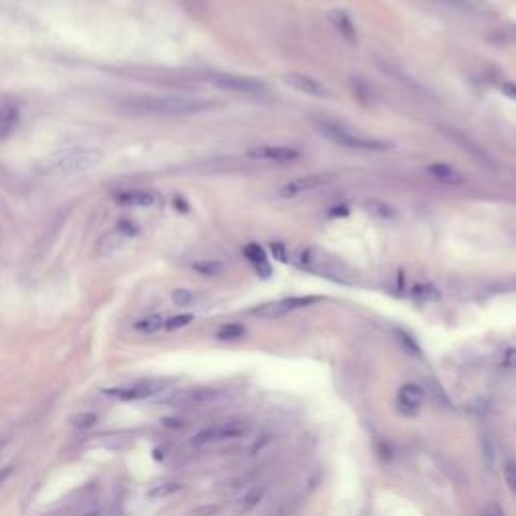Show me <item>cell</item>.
Returning a JSON list of instances; mask_svg holds the SVG:
<instances>
[{
    "label": "cell",
    "instance_id": "8d00e7d4",
    "mask_svg": "<svg viewBox=\"0 0 516 516\" xmlns=\"http://www.w3.org/2000/svg\"><path fill=\"white\" fill-rule=\"evenodd\" d=\"M10 472H12V466H6L4 470L0 472V484H2V482H4V480H6V478L10 476Z\"/></svg>",
    "mask_w": 516,
    "mask_h": 516
},
{
    "label": "cell",
    "instance_id": "1f68e13d",
    "mask_svg": "<svg viewBox=\"0 0 516 516\" xmlns=\"http://www.w3.org/2000/svg\"><path fill=\"white\" fill-rule=\"evenodd\" d=\"M161 424L166 427H172V429H180V427H184V422H180V418H163Z\"/></svg>",
    "mask_w": 516,
    "mask_h": 516
},
{
    "label": "cell",
    "instance_id": "4fadbf2b",
    "mask_svg": "<svg viewBox=\"0 0 516 516\" xmlns=\"http://www.w3.org/2000/svg\"><path fill=\"white\" fill-rule=\"evenodd\" d=\"M115 202L121 206H139V208H148L156 204V196L148 190H123L115 194Z\"/></svg>",
    "mask_w": 516,
    "mask_h": 516
},
{
    "label": "cell",
    "instance_id": "484cf974",
    "mask_svg": "<svg viewBox=\"0 0 516 516\" xmlns=\"http://www.w3.org/2000/svg\"><path fill=\"white\" fill-rule=\"evenodd\" d=\"M502 476H504V482L508 486V490L516 496V460H508L502 468Z\"/></svg>",
    "mask_w": 516,
    "mask_h": 516
},
{
    "label": "cell",
    "instance_id": "7a4b0ae2",
    "mask_svg": "<svg viewBox=\"0 0 516 516\" xmlns=\"http://www.w3.org/2000/svg\"><path fill=\"white\" fill-rule=\"evenodd\" d=\"M214 107V101L200 97H184V95H145L132 97L123 101V109L134 115H192L208 112Z\"/></svg>",
    "mask_w": 516,
    "mask_h": 516
},
{
    "label": "cell",
    "instance_id": "8fae6325",
    "mask_svg": "<svg viewBox=\"0 0 516 516\" xmlns=\"http://www.w3.org/2000/svg\"><path fill=\"white\" fill-rule=\"evenodd\" d=\"M329 21H331V24H333V28H335L337 33L341 35L343 41L351 43V45L357 43V28H355V23H353V19H351L345 10L333 8V10L329 12Z\"/></svg>",
    "mask_w": 516,
    "mask_h": 516
},
{
    "label": "cell",
    "instance_id": "4dcf8cb0",
    "mask_svg": "<svg viewBox=\"0 0 516 516\" xmlns=\"http://www.w3.org/2000/svg\"><path fill=\"white\" fill-rule=\"evenodd\" d=\"M482 516H506V515H504V510L500 508V504L492 502V504H488V506L484 508Z\"/></svg>",
    "mask_w": 516,
    "mask_h": 516
},
{
    "label": "cell",
    "instance_id": "d6986e66",
    "mask_svg": "<svg viewBox=\"0 0 516 516\" xmlns=\"http://www.w3.org/2000/svg\"><path fill=\"white\" fill-rule=\"evenodd\" d=\"M166 325V319L161 314H148L143 319H139L134 325V329L137 333H143V335H154L157 331H161Z\"/></svg>",
    "mask_w": 516,
    "mask_h": 516
},
{
    "label": "cell",
    "instance_id": "d590c367",
    "mask_svg": "<svg viewBox=\"0 0 516 516\" xmlns=\"http://www.w3.org/2000/svg\"><path fill=\"white\" fill-rule=\"evenodd\" d=\"M184 202H186V200L176 198V200H174V206H176V208H180L181 212H188V204H184Z\"/></svg>",
    "mask_w": 516,
    "mask_h": 516
},
{
    "label": "cell",
    "instance_id": "603a6c76",
    "mask_svg": "<svg viewBox=\"0 0 516 516\" xmlns=\"http://www.w3.org/2000/svg\"><path fill=\"white\" fill-rule=\"evenodd\" d=\"M99 424V416L93 413V411H83V413H77L73 418V426L79 427V429H91Z\"/></svg>",
    "mask_w": 516,
    "mask_h": 516
},
{
    "label": "cell",
    "instance_id": "f1b7e54d",
    "mask_svg": "<svg viewBox=\"0 0 516 516\" xmlns=\"http://www.w3.org/2000/svg\"><path fill=\"white\" fill-rule=\"evenodd\" d=\"M367 210L373 216H377V218H391L393 216V212L389 210V206H385L383 202H377V200H369L367 202Z\"/></svg>",
    "mask_w": 516,
    "mask_h": 516
},
{
    "label": "cell",
    "instance_id": "5bb4252c",
    "mask_svg": "<svg viewBox=\"0 0 516 516\" xmlns=\"http://www.w3.org/2000/svg\"><path fill=\"white\" fill-rule=\"evenodd\" d=\"M21 123V112L19 107L6 103V105H0V139H8L10 135L17 132Z\"/></svg>",
    "mask_w": 516,
    "mask_h": 516
},
{
    "label": "cell",
    "instance_id": "ffe728a7",
    "mask_svg": "<svg viewBox=\"0 0 516 516\" xmlns=\"http://www.w3.org/2000/svg\"><path fill=\"white\" fill-rule=\"evenodd\" d=\"M480 450H482L484 466L488 470H492L494 464H496V444H494V438L488 432H482V436H480Z\"/></svg>",
    "mask_w": 516,
    "mask_h": 516
},
{
    "label": "cell",
    "instance_id": "8992f818",
    "mask_svg": "<svg viewBox=\"0 0 516 516\" xmlns=\"http://www.w3.org/2000/svg\"><path fill=\"white\" fill-rule=\"evenodd\" d=\"M283 83L289 85L292 91L303 93L307 97H314V99H331L333 97V91L327 85H323L321 81H317L305 73H294V71L287 73V75H283Z\"/></svg>",
    "mask_w": 516,
    "mask_h": 516
},
{
    "label": "cell",
    "instance_id": "5b68a950",
    "mask_svg": "<svg viewBox=\"0 0 516 516\" xmlns=\"http://www.w3.org/2000/svg\"><path fill=\"white\" fill-rule=\"evenodd\" d=\"M248 429H250V424L247 420H240V418H232L224 424L214 427H208V429H202L194 436L192 444L194 446H208L212 442H220V440H230V438H240L244 436Z\"/></svg>",
    "mask_w": 516,
    "mask_h": 516
},
{
    "label": "cell",
    "instance_id": "ba28073f",
    "mask_svg": "<svg viewBox=\"0 0 516 516\" xmlns=\"http://www.w3.org/2000/svg\"><path fill=\"white\" fill-rule=\"evenodd\" d=\"M247 156L263 161H294L301 157V152L289 145H256L248 150Z\"/></svg>",
    "mask_w": 516,
    "mask_h": 516
},
{
    "label": "cell",
    "instance_id": "52a82bcc",
    "mask_svg": "<svg viewBox=\"0 0 516 516\" xmlns=\"http://www.w3.org/2000/svg\"><path fill=\"white\" fill-rule=\"evenodd\" d=\"M317 301H319V296H289V299H281V301L265 303V305L256 307V309L252 311V314L263 317V319H278V317L289 314L291 311H294V309L313 305Z\"/></svg>",
    "mask_w": 516,
    "mask_h": 516
},
{
    "label": "cell",
    "instance_id": "e575fe53",
    "mask_svg": "<svg viewBox=\"0 0 516 516\" xmlns=\"http://www.w3.org/2000/svg\"><path fill=\"white\" fill-rule=\"evenodd\" d=\"M216 513H218V508H216V506H204V508H200V510H196L194 515L212 516V515H216Z\"/></svg>",
    "mask_w": 516,
    "mask_h": 516
},
{
    "label": "cell",
    "instance_id": "2e32d148",
    "mask_svg": "<svg viewBox=\"0 0 516 516\" xmlns=\"http://www.w3.org/2000/svg\"><path fill=\"white\" fill-rule=\"evenodd\" d=\"M426 170L434 180L442 181L446 186H458V184L464 181V176L448 163H432V166H427Z\"/></svg>",
    "mask_w": 516,
    "mask_h": 516
},
{
    "label": "cell",
    "instance_id": "cb8c5ba5",
    "mask_svg": "<svg viewBox=\"0 0 516 516\" xmlns=\"http://www.w3.org/2000/svg\"><path fill=\"white\" fill-rule=\"evenodd\" d=\"M411 294L420 301H438L440 299V291L434 285H416L411 289Z\"/></svg>",
    "mask_w": 516,
    "mask_h": 516
},
{
    "label": "cell",
    "instance_id": "4316f807",
    "mask_svg": "<svg viewBox=\"0 0 516 516\" xmlns=\"http://www.w3.org/2000/svg\"><path fill=\"white\" fill-rule=\"evenodd\" d=\"M181 486L178 482H163V484H157L156 488L150 490V496L152 498H163V496H170V494L178 492Z\"/></svg>",
    "mask_w": 516,
    "mask_h": 516
},
{
    "label": "cell",
    "instance_id": "74e56055",
    "mask_svg": "<svg viewBox=\"0 0 516 516\" xmlns=\"http://www.w3.org/2000/svg\"><path fill=\"white\" fill-rule=\"evenodd\" d=\"M265 516H285V510H283V508H278V510H272V513H269V515H265Z\"/></svg>",
    "mask_w": 516,
    "mask_h": 516
},
{
    "label": "cell",
    "instance_id": "277c9868",
    "mask_svg": "<svg viewBox=\"0 0 516 516\" xmlns=\"http://www.w3.org/2000/svg\"><path fill=\"white\" fill-rule=\"evenodd\" d=\"M208 81L228 93H240V95H256L267 89V85L260 79L244 77V75H232V73H212L208 75Z\"/></svg>",
    "mask_w": 516,
    "mask_h": 516
},
{
    "label": "cell",
    "instance_id": "e0dca14e",
    "mask_svg": "<svg viewBox=\"0 0 516 516\" xmlns=\"http://www.w3.org/2000/svg\"><path fill=\"white\" fill-rule=\"evenodd\" d=\"M244 256H247L248 260L252 263V267L254 270L265 278V276H269L270 274V265H269V258H267V250L263 247H258V244H248L244 247Z\"/></svg>",
    "mask_w": 516,
    "mask_h": 516
},
{
    "label": "cell",
    "instance_id": "83f0119b",
    "mask_svg": "<svg viewBox=\"0 0 516 516\" xmlns=\"http://www.w3.org/2000/svg\"><path fill=\"white\" fill-rule=\"evenodd\" d=\"M172 301L178 307H190V305H194L196 294L192 291H188V289H178V291H174V294H172Z\"/></svg>",
    "mask_w": 516,
    "mask_h": 516
},
{
    "label": "cell",
    "instance_id": "7c38bea8",
    "mask_svg": "<svg viewBox=\"0 0 516 516\" xmlns=\"http://www.w3.org/2000/svg\"><path fill=\"white\" fill-rule=\"evenodd\" d=\"M398 402H400V407L405 409L407 413L420 409L422 404H424V389L416 383H405L402 385L400 393H398Z\"/></svg>",
    "mask_w": 516,
    "mask_h": 516
},
{
    "label": "cell",
    "instance_id": "836d02e7",
    "mask_svg": "<svg viewBox=\"0 0 516 516\" xmlns=\"http://www.w3.org/2000/svg\"><path fill=\"white\" fill-rule=\"evenodd\" d=\"M272 254L276 256V260H287V252H285V247L283 244H272Z\"/></svg>",
    "mask_w": 516,
    "mask_h": 516
},
{
    "label": "cell",
    "instance_id": "d6a6232c",
    "mask_svg": "<svg viewBox=\"0 0 516 516\" xmlns=\"http://www.w3.org/2000/svg\"><path fill=\"white\" fill-rule=\"evenodd\" d=\"M502 93H504L508 99L516 101V83H504V85H502Z\"/></svg>",
    "mask_w": 516,
    "mask_h": 516
},
{
    "label": "cell",
    "instance_id": "9a60e30c",
    "mask_svg": "<svg viewBox=\"0 0 516 516\" xmlns=\"http://www.w3.org/2000/svg\"><path fill=\"white\" fill-rule=\"evenodd\" d=\"M127 240H130V238H127L125 234H121L117 228H113L112 232H105V234L97 240L95 250H97V254H101V256H109V254H113V252H117V250H121V248L125 247Z\"/></svg>",
    "mask_w": 516,
    "mask_h": 516
},
{
    "label": "cell",
    "instance_id": "6da1fadb",
    "mask_svg": "<svg viewBox=\"0 0 516 516\" xmlns=\"http://www.w3.org/2000/svg\"><path fill=\"white\" fill-rule=\"evenodd\" d=\"M103 161V152L97 148H67L41 157L33 172L41 178H67L95 170Z\"/></svg>",
    "mask_w": 516,
    "mask_h": 516
},
{
    "label": "cell",
    "instance_id": "f546056e",
    "mask_svg": "<svg viewBox=\"0 0 516 516\" xmlns=\"http://www.w3.org/2000/svg\"><path fill=\"white\" fill-rule=\"evenodd\" d=\"M502 363H504V367H506V369H513V371H516V347L508 349V351L504 353V359H502Z\"/></svg>",
    "mask_w": 516,
    "mask_h": 516
},
{
    "label": "cell",
    "instance_id": "30bf717a",
    "mask_svg": "<svg viewBox=\"0 0 516 516\" xmlns=\"http://www.w3.org/2000/svg\"><path fill=\"white\" fill-rule=\"evenodd\" d=\"M157 389V383H137V385H125V387H115V389H105L107 395H113L121 402H139L150 395H154Z\"/></svg>",
    "mask_w": 516,
    "mask_h": 516
},
{
    "label": "cell",
    "instance_id": "7402d4cb",
    "mask_svg": "<svg viewBox=\"0 0 516 516\" xmlns=\"http://www.w3.org/2000/svg\"><path fill=\"white\" fill-rule=\"evenodd\" d=\"M192 269L200 272V274H206V276H216V274L224 272V265L216 263V260H198V263L192 265Z\"/></svg>",
    "mask_w": 516,
    "mask_h": 516
},
{
    "label": "cell",
    "instance_id": "3957f363",
    "mask_svg": "<svg viewBox=\"0 0 516 516\" xmlns=\"http://www.w3.org/2000/svg\"><path fill=\"white\" fill-rule=\"evenodd\" d=\"M313 125L314 130L323 135V139L337 143L341 148H347V150H355V152H387V150H391V143L367 134H361L355 127L343 125L339 121L317 119Z\"/></svg>",
    "mask_w": 516,
    "mask_h": 516
},
{
    "label": "cell",
    "instance_id": "d4e9b609",
    "mask_svg": "<svg viewBox=\"0 0 516 516\" xmlns=\"http://www.w3.org/2000/svg\"><path fill=\"white\" fill-rule=\"evenodd\" d=\"M192 321H194V314H190V313L174 314V317H170V319L166 321L163 329H168V331H178V329H184V327H188V325H190Z\"/></svg>",
    "mask_w": 516,
    "mask_h": 516
},
{
    "label": "cell",
    "instance_id": "ac0fdd59",
    "mask_svg": "<svg viewBox=\"0 0 516 516\" xmlns=\"http://www.w3.org/2000/svg\"><path fill=\"white\" fill-rule=\"evenodd\" d=\"M265 490H267V484H265V482H258V484L250 486V490H247V492L240 496V500H238V510H240V513L252 510V508L263 500Z\"/></svg>",
    "mask_w": 516,
    "mask_h": 516
},
{
    "label": "cell",
    "instance_id": "44dd1931",
    "mask_svg": "<svg viewBox=\"0 0 516 516\" xmlns=\"http://www.w3.org/2000/svg\"><path fill=\"white\" fill-rule=\"evenodd\" d=\"M244 335H247V329L242 325H238V323H226L216 331V337L220 341H234V339H240Z\"/></svg>",
    "mask_w": 516,
    "mask_h": 516
},
{
    "label": "cell",
    "instance_id": "9c48e42d",
    "mask_svg": "<svg viewBox=\"0 0 516 516\" xmlns=\"http://www.w3.org/2000/svg\"><path fill=\"white\" fill-rule=\"evenodd\" d=\"M327 181H331V176H329V174H311V176H303V178L287 181V184L281 188V196H285V198H294V196L307 194V192H311V190H317V188L325 186Z\"/></svg>",
    "mask_w": 516,
    "mask_h": 516
}]
</instances>
